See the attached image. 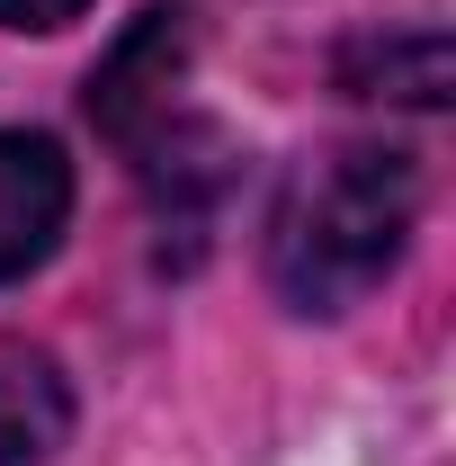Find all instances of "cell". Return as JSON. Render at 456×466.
I'll return each instance as SVG.
<instances>
[{"label":"cell","instance_id":"6","mask_svg":"<svg viewBox=\"0 0 456 466\" xmlns=\"http://www.w3.org/2000/svg\"><path fill=\"white\" fill-rule=\"evenodd\" d=\"M341 81L358 99L439 108V99H448V36H439V27H402V36H376V46H349Z\"/></svg>","mask_w":456,"mask_h":466},{"label":"cell","instance_id":"3","mask_svg":"<svg viewBox=\"0 0 456 466\" xmlns=\"http://www.w3.org/2000/svg\"><path fill=\"white\" fill-rule=\"evenodd\" d=\"M134 179H144V198H153V225L162 242H206V225L224 216V188H233V144L215 126H197V116H162V126H144L134 144Z\"/></svg>","mask_w":456,"mask_h":466},{"label":"cell","instance_id":"1","mask_svg":"<svg viewBox=\"0 0 456 466\" xmlns=\"http://www.w3.org/2000/svg\"><path fill=\"white\" fill-rule=\"evenodd\" d=\"M421 216V171L394 144H332L322 162L286 179L278 216H269V288L295 314H349L367 288H385V269L411 242Z\"/></svg>","mask_w":456,"mask_h":466},{"label":"cell","instance_id":"5","mask_svg":"<svg viewBox=\"0 0 456 466\" xmlns=\"http://www.w3.org/2000/svg\"><path fill=\"white\" fill-rule=\"evenodd\" d=\"M72 431V386L45 350L0 341V466H45Z\"/></svg>","mask_w":456,"mask_h":466},{"label":"cell","instance_id":"2","mask_svg":"<svg viewBox=\"0 0 456 466\" xmlns=\"http://www.w3.org/2000/svg\"><path fill=\"white\" fill-rule=\"evenodd\" d=\"M188 55H197V18H188V9H144L108 46V63L90 72V126H99L108 144H134L144 126H162Z\"/></svg>","mask_w":456,"mask_h":466},{"label":"cell","instance_id":"4","mask_svg":"<svg viewBox=\"0 0 456 466\" xmlns=\"http://www.w3.org/2000/svg\"><path fill=\"white\" fill-rule=\"evenodd\" d=\"M72 225V162L45 135H0V288L55 260Z\"/></svg>","mask_w":456,"mask_h":466},{"label":"cell","instance_id":"7","mask_svg":"<svg viewBox=\"0 0 456 466\" xmlns=\"http://www.w3.org/2000/svg\"><path fill=\"white\" fill-rule=\"evenodd\" d=\"M90 0H0V27H63V18H81Z\"/></svg>","mask_w":456,"mask_h":466}]
</instances>
